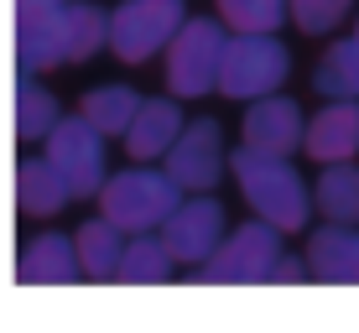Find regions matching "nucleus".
<instances>
[{
    "label": "nucleus",
    "mask_w": 359,
    "mask_h": 333,
    "mask_svg": "<svg viewBox=\"0 0 359 333\" xmlns=\"http://www.w3.org/2000/svg\"><path fill=\"white\" fill-rule=\"evenodd\" d=\"M229 172L240 182L245 203L255 208V219L276 224L281 234L307 229V219H313V188L292 167V156H271V151H255V146H240L229 156Z\"/></svg>",
    "instance_id": "f257e3e1"
},
{
    "label": "nucleus",
    "mask_w": 359,
    "mask_h": 333,
    "mask_svg": "<svg viewBox=\"0 0 359 333\" xmlns=\"http://www.w3.org/2000/svg\"><path fill=\"white\" fill-rule=\"evenodd\" d=\"M182 203V188L172 182L167 167H151V162H135V167H120L104 177L99 188V214L115 219L126 234H146V229H162L167 214Z\"/></svg>",
    "instance_id": "f03ea898"
},
{
    "label": "nucleus",
    "mask_w": 359,
    "mask_h": 333,
    "mask_svg": "<svg viewBox=\"0 0 359 333\" xmlns=\"http://www.w3.org/2000/svg\"><path fill=\"white\" fill-rule=\"evenodd\" d=\"M292 73V53L276 32H229L224 63H219V94L234 104H250L261 94H276Z\"/></svg>",
    "instance_id": "7ed1b4c3"
},
{
    "label": "nucleus",
    "mask_w": 359,
    "mask_h": 333,
    "mask_svg": "<svg viewBox=\"0 0 359 333\" xmlns=\"http://www.w3.org/2000/svg\"><path fill=\"white\" fill-rule=\"evenodd\" d=\"M224 42L229 27L219 16H188L177 27V36L167 42L162 68H167V89L177 100H203L219 94V63H224Z\"/></svg>",
    "instance_id": "20e7f679"
},
{
    "label": "nucleus",
    "mask_w": 359,
    "mask_h": 333,
    "mask_svg": "<svg viewBox=\"0 0 359 333\" xmlns=\"http://www.w3.org/2000/svg\"><path fill=\"white\" fill-rule=\"evenodd\" d=\"M188 21V0H120L109 11V53L141 68L167 53V42Z\"/></svg>",
    "instance_id": "39448f33"
},
{
    "label": "nucleus",
    "mask_w": 359,
    "mask_h": 333,
    "mask_svg": "<svg viewBox=\"0 0 359 333\" xmlns=\"http://www.w3.org/2000/svg\"><path fill=\"white\" fill-rule=\"evenodd\" d=\"M104 141H109V135H99L83 115H63L53 125V135L42 141L47 162L63 172V182H68L73 198H99V188H104V177H109Z\"/></svg>",
    "instance_id": "423d86ee"
},
{
    "label": "nucleus",
    "mask_w": 359,
    "mask_h": 333,
    "mask_svg": "<svg viewBox=\"0 0 359 333\" xmlns=\"http://www.w3.org/2000/svg\"><path fill=\"white\" fill-rule=\"evenodd\" d=\"M281 255H287V250H281V229L266 224V219H250V224L229 229L224 240H219V250L208 255L198 271H203L208 281L255 287V281H271V271H276Z\"/></svg>",
    "instance_id": "0eeeda50"
},
{
    "label": "nucleus",
    "mask_w": 359,
    "mask_h": 333,
    "mask_svg": "<svg viewBox=\"0 0 359 333\" xmlns=\"http://www.w3.org/2000/svg\"><path fill=\"white\" fill-rule=\"evenodd\" d=\"M172 172V182H177L182 193H214L219 188V177L229 172V146H224V125L219 120H188L182 125V135L172 141V151H167V162Z\"/></svg>",
    "instance_id": "6e6552de"
},
{
    "label": "nucleus",
    "mask_w": 359,
    "mask_h": 333,
    "mask_svg": "<svg viewBox=\"0 0 359 333\" xmlns=\"http://www.w3.org/2000/svg\"><path fill=\"white\" fill-rule=\"evenodd\" d=\"M224 234H229V219H224V203H219L214 193H193V198H182L167 214V224H162V240H167L172 261H182V266H203L208 255L219 250Z\"/></svg>",
    "instance_id": "1a4fd4ad"
},
{
    "label": "nucleus",
    "mask_w": 359,
    "mask_h": 333,
    "mask_svg": "<svg viewBox=\"0 0 359 333\" xmlns=\"http://www.w3.org/2000/svg\"><path fill=\"white\" fill-rule=\"evenodd\" d=\"M302 135H307V115L281 89L245 104L240 146H255V151H271V156H292V151H302Z\"/></svg>",
    "instance_id": "9d476101"
},
{
    "label": "nucleus",
    "mask_w": 359,
    "mask_h": 333,
    "mask_svg": "<svg viewBox=\"0 0 359 333\" xmlns=\"http://www.w3.org/2000/svg\"><path fill=\"white\" fill-rule=\"evenodd\" d=\"M182 125H188V115H182L177 94H151V100L141 94V109H135L130 130L120 135V141H126V156L130 162H167V151L182 135Z\"/></svg>",
    "instance_id": "9b49d317"
},
{
    "label": "nucleus",
    "mask_w": 359,
    "mask_h": 333,
    "mask_svg": "<svg viewBox=\"0 0 359 333\" xmlns=\"http://www.w3.org/2000/svg\"><path fill=\"white\" fill-rule=\"evenodd\" d=\"M302 151L313 156L318 167L354 162V151H359V100H328L313 120H307Z\"/></svg>",
    "instance_id": "f8f14e48"
},
{
    "label": "nucleus",
    "mask_w": 359,
    "mask_h": 333,
    "mask_svg": "<svg viewBox=\"0 0 359 333\" xmlns=\"http://www.w3.org/2000/svg\"><path fill=\"white\" fill-rule=\"evenodd\" d=\"M307 276L328 287H354L359 281V229L354 224H328L307 234Z\"/></svg>",
    "instance_id": "ddd939ff"
},
{
    "label": "nucleus",
    "mask_w": 359,
    "mask_h": 333,
    "mask_svg": "<svg viewBox=\"0 0 359 333\" xmlns=\"http://www.w3.org/2000/svg\"><path fill=\"white\" fill-rule=\"evenodd\" d=\"M79 271V245L73 234H57V229H42L36 240L21 245V261H16V281L27 287H68Z\"/></svg>",
    "instance_id": "4468645a"
},
{
    "label": "nucleus",
    "mask_w": 359,
    "mask_h": 333,
    "mask_svg": "<svg viewBox=\"0 0 359 333\" xmlns=\"http://www.w3.org/2000/svg\"><path fill=\"white\" fill-rule=\"evenodd\" d=\"M16 57L21 73L63 68V11H16Z\"/></svg>",
    "instance_id": "2eb2a0df"
},
{
    "label": "nucleus",
    "mask_w": 359,
    "mask_h": 333,
    "mask_svg": "<svg viewBox=\"0 0 359 333\" xmlns=\"http://www.w3.org/2000/svg\"><path fill=\"white\" fill-rule=\"evenodd\" d=\"M16 203H21V214H32V219H53V214H63L73 203L63 172L47 162V151L27 156V162L16 167Z\"/></svg>",
    "instance_id": "dca6fc26"
},
{
    "label": "nucleus",
    "mask_w": 359,
    "mask_h": 333,
    "mask_svg": "<svg viewBox=\"0 0 359 333\" xmlns=\"http://www.w3.org/2000/svg\"><path fill=\"white\" fill-rule=\"evenodd\" d=\"M126 240L130 234L115 224V219H89V224H79V234H73V245H79V271L89 281H109L120 271V255H126Z\"/></svg>",
    "instance_id": "f3484780"
},
{
    "label": "nucleus",
    "mask_w": 359,
    "mask_h": 333,
    "mask_svg": "<svg viewBox=\"0 0 359 333\" xmlns=\"http://www.w3.org/2000/svg\"><path fill=\"white\" fill-rule=\"evenodd\" d=\"M135 109H141V94H135L130 83H94L79 100V115L89 120L99 135H109V141H120V135L130 130Z\"/></svg>",
    "instance_id": "a211bd4d"
},
{
    "label": "nucleus",
    "mask_w": 359,
    "mask_h": 333,
    "mask_svg": "<svg viewBox=\"0 0 359 333\" xmlns=\"http://www.w3.org/2000/svg\"><path fill=\"white\" fill-rule=\"evenodd\" d=\"M63 53H68V63H89V57L109 53V11L89 6V0H68L63 6Z\"/></svg>",
    "instance_id": "6ab92c4d"
},
{
    "label": "nucleus",
    "mask_w": 359,
    "mask_h": 333,
    "mask_svg": "<svg viewBox=\"0 0 359 333\" xmlns=\"http://www.w3.org/2000/svg\"><path fill=\"white\" fill-rule=\"evenodd\" d=\"M313 208L333 224H359V167L354 162H328L313 182Z\"/></svg>",
    "instance_id": "aec40b11"
},
{
    "label": "nucleus",
    "mask_w": 359,
    "mask_h": 333,
    "mask_svg": "<svg viewBox=\"0 0 359 333\" xmlns=\"http://www.w3.org/2000/svg\"><path fill=\"white\" fill-rule=\"evenodd\" d=\"M172 250L162 240V229H146V234H130L126 240V255H120V281H130V287H162L172 276Z\"/></svg>",
    "instance_id": "412c9836"
},
{
    "label": "nucleus",
    "mask_w": 359,
    "mask_h": 333,
    "mask_svg": "<svg viewBox=\"0 0 359 333\" xmlns=\"http://www.w3.org/2000/svg\"><path fill=\"white\" fill-rule=\"evenodd\" d=\"M63 120V104L47 83H36V73H21V89H16V135L21 141H47L53 125Z\"/></svg>",
    "instance_id": "4be33fe9"
},
{
    "label": "nucleus",
    "mask_w": 359,
    "mask_h": 333,
    "mask_svg": "<svg viewBox=\"0 0 359 333\" xmlns=\"http://www.w3.org/2000/svg\"><path fill=\"white\" fill-rule=\"evenodd\" d=\"M313 89L323 94V100H359V47H354V36L333 42L328 53L318 57Z\"/></svg>",
    "instance_id": "5701e85b"
},
{
    "label": "nucleus",
    "mask_w": 359,
    "mask_h": 333,
    "mask_svg": "<svg viewBox=\"0 0 359 333\" xmlns=\"http://www.w3.org/2000/svg\"><path fill=\"white\" fill-rule=\"evenodd\" d=\"M214 11L229 32H281L292 0H214Z\"/></svg>",
    "instance_id": "b1692460"
},
{
    "label": "nucleus",
    "mask_w": 359,
    "mask_h": 333,
    "mask_svg": "<svg viewBox=\"0 0 359 333\" xmlns=\"http://www.w3.org/2000/svg\"><path fill=\"white\" fill-rule=\"evenodd\" d=\"M354 0H292V27L307 36H333L349 21Z\"/></svg>",
    "instance_id": "393cba45"
},
{
    "label": "nucleus",
    "mask_w": 359,
    "mask_h": 333,
    "mask_svg": "<svg viewBox=\"0 0 359 333\" xmlns=\"http://www.w3.org/2000/svg\"><path fill=\"white\" fill-rule=\"evenodd\" d=\"M302 276H307V261H292V255H281L271 271V281H302Z\"/></svg>",
    "instance_id": "a878e982"
},
{
    "label": "nucleus",
    "mask_w": 359,
    "mask_h": 333,
    "mask_svg": "<svg viewBox=\"0 0 359 333\" xmlns=\"http://www.w3.org/2000/svg\"><path fill=\"white\" fill-rule=\"evenodd\" d=\"M68 0H16V11H63Z\"/></svg>",
    "instance_id": "bb28decb"
},
{
    "label": "nucleus",
    "mask_w": 359,
    "mask_h": 333,
    "mask_svg": "<svg viewBox=\"0 0 359 333\" xmlns=\"http://www.w3.org/2000/svg\"><path fill=\"white\" fill-rule=\"evenodd\" d=\"M349 36H354V47H359V21H354V32H349Z\"/></svg>",
    "instance_id": "cd10ccee"
}]
</instances>
